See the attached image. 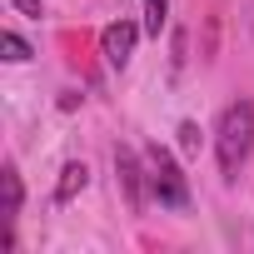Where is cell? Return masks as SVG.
Masks as SVG:
<instances>
[{
	"label": "cell",
	"mask_w": 254,
	"mask_h": 254,
	"mask_svg": "<svg viewBox=\"0 0 254 254\" xmlns=\"http://www.w3.org/2000/svg\"><path fill=\"white\" fill-rule=\"evenodd\" d=\"M249 150H254V105L249 100H234V105H224V115L214 125V155H219L224 180H234L244 170Z\"/></svg>",
	"instance_id": "obj_1"
},
{
	"label": "cell",
	"mask_w": 254,
	"mask_h": 254,
	"mask_svg": "<svg viewBox=\"0 0 254 254\" xmlns=\"http://www.w3.org/2000/svg\"><path fill=\"white\" fill-rule=\"evenodd\" d=\"M145 165H150V194H155L165 209H185V204H190V180L180 175L175 155H170L165 145H150V150H145Z\"/></svg>",
	"instance_id": "obj_2"
},
{
	"label": "cell",
	"mask_w": 254,
	"mask_h": 254,
	"mask_svg": "<svg viewBox=\"0 0 254 254\" xmlns=\"http://www.w3.org/2000/svg\"><path fill=\"white\" fill-rule=\"evenodd\" d=\"M115 175L125 185V199L130 209H145V185H150V165H140L135 150H115Z\"/></svg>",
	"instance_id": "obj_3"
},
{
	"label": "cell",
	"mask_w": 254,
	"mask_h": 254,
	"mask_svg": "<svg viewBox=\"0 0 254 254\" xmlns=\"http://www.w3.org/2000/svg\"><path fill=\"white\" fill-rule=\"evenodd\" d=\"M135 40H140V25H135V20H115V25H105V30H100V50H105V60H110L115 70L130 65Z\"/></svg>",
	"instance_id": "obj_4"
},
{
	"label": "cell",
	"mask_w": 254,
	"mask_h": 254,
	"mask_svg": "<svg viewBox=\"0 0 254 254\" xmlns=\"http://www.w3.org/2000/svg\"><path fill=\"white\" fill-rule=\"evenodd\" d=\"M85 185H90V170H85L80 160H70V165L60 170V185H55V199L65 204V199H75V194H80Z\"/></svg>",
	"instance_id": "obj_5"
},
{
	"label": "cell",
	"mask_w": 254,
	"mask_h": 254,
	"mask_svg": "<svg viewBox=\"0 0 254 254\" xmlns=\"http://www.w3.org/2000/svg\"><path fill=\"white\" fill-rule=\"evenodd\" d=\"M0 185H5V224H10L20 214V175H15V165L0 170Z\"/></svg>",
	"instance_id": "obj_6"
},
{
	"label": "cell",
	"mask_w": 254,
	"mask_h": 254,
	"mask_svg": "<svg viewBox=\"0 0 254 254\" xmlns=\"http://www.w3.org/2000/svg\"><path fill=\"white\" fill-rule=\"evenodd\" d=\"M165 20H170V0H145V30H150V35H160V30H165Z\"/></svg>",
	"instance_id": "obj_7"
},
{
	"label": "cell",
	"mask_w": 254,
	"mask_h": 254,
	"mask_svg": "<svg viewBox=\"0 0 254 254\" xmlns=\"http://www.w3.org/2000/svg\"><path fill=\"white\" fill-rule=\"evenodd\" d=\"M5 60H10V65H20V60H30V45H25V40H20L15 30H5Z\"/></svg>",
	"instance_id": "obj_8"
},
{
	"label": "cell",
	"mask_w": 254,
	"mask_h": 254,
	"mask_svg": "<svg viewBox=\"0 0 254 254\" xmlns=\"http://www.w3.org/2000/svg\"><path fill=\"white\" fill-rule=\"evenodd\" d=\"M180 145L185 150H199V130H194V125H180Z\"/></svg>",
	"instance_id": "obj_9"
},
{
	"label": "cell",
	"mask_w": 254,
	"mask_h": 254,
	"mask_svg": "<svg viewBox=\"0 0 254 254\" xmlns=\"http://www.w3.org/2000/svg\"><path fill=\"white\" fill-rule=\"evenodd\" d=\"M10 5H15L20 15H35V20H40V0H10Z\"/></svg>",
	"instance_id": "obj_10"
}]
</instances>
